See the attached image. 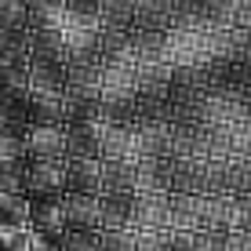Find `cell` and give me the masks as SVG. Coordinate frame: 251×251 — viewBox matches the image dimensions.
I'll return each mask as SVG.
<instances>
[{"mask_svg": "<svg viewBox=\"0 0 251 251\" xmlns=\"http://www.w3.org/2000/svg\"><path fill=\"white\" fill-rule=\"evenodd\" d=\"M226 229H197V251H222Z\"/></svg>", "mask_w": 251, "mask_h": 251, "instance_id": "52a82bcc", "label": "cell"}, {"mask_svg": "<svg viewBox=\"0 0 251 251\" xmlns=\"http://www.w3.org/2000/svg\"><path fill=\"white\" fill-rule=\"evenodd\" d=\"M25 150L33 157H66V131L55 124H37L25 135Z\"/></svg>", "mask_w": 251, "mask_h": 251, "instance_id": "3957f363", "label": "cell"}, {"mask_svg": "<svg viewBox=\"0 0 251 251\" xmlns=\"http://www.w3.org/2000/svg\"><path fill=\"white\" fill-rule=\"evenodd\" d=\"M222 251H251V229H226Z\"/></svg>", "mask_w": 251, "mask_h": 251, "instance_id": "ba28073f", "label": "cell"}, {"mask_svg": "<svg viewBox=\"0 0 251 251\" xmlns=\"http://www.w3.org/2000/svg\"><path fill=\"white\" fill-rule=\"evenodd\" d=\"M66 219L76 229H102V197L99 193H66Z\"/></svg>", "mask_w": 251, "mask_h": 251, "instance_id": "7a4b0ae2", "label": "cell"}, {"mask_svg": "<svg viewBox=\"0 0 251 251\" xmlns=\"http://www.w3.org/2000/svg\"><path fill=\"white\" fill-rule=\"evenodd\" d=\"M102 251H135V229L131 226L102 229Z\"/></svg>", "mask_w": 251, "mask_h": 251, "instance_id": "8992f818", "label": "cell"}, {"mask_svg": "<svg viewBox=\"0 0 251 251\" xmlns=\"http://www.w3.org/2000/svg\"><path fill=\"white\" fill-rule=\"evenodd\" d=\"M33 222H37L40 229H48V233H58V229H66L69 226V219H66V204H62V197H44V201H37L33 204Z\"/></svg>", "mask_w": 251, "mask_h": 251, "instance_id": "277c9868", "label": "cell"}, {"mask_svg": "<svg viewBox=\"0 0 251 251\" xmlns=\"http://www.w3.org/2000/svg\"><path fill=\"white\" fill-rule=\"evenodd\" d=\"M25 186L33 193H55L66 189V160L62 157H33V164L25 168Z\"/></svg>", "mask_w": 251, "mask_h": 251, "instance_id": "6da1fadb", "label": "cell"}, {"mask_svg": "<svg viewBox=\"0 0 251 251\" xmlns=\"http://www.w3.org/2000/svg\"><path fill=\"white\" fill-rule=\"evenodd\" d=\"M62 251H102V229H66L62 244H58Z\"/></svg>", "mask_w": 251, "mask_h": 251, "instance_id": "5b68a950", "label": "cell"}]
</instances>
